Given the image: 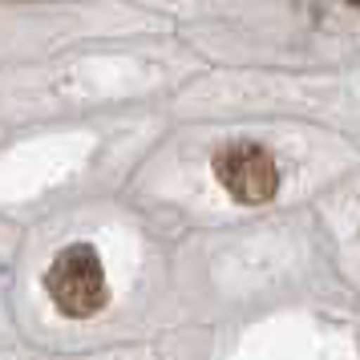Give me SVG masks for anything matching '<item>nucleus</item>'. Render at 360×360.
Masks as SVG:
<instances>
[{
    "instance_id": "obj_1",
    "label": "nucleus",
    "mask_w": 360,
    "mask_h": 360,
    "mask_svg": "<svg viewBox=\"0 0 360 360\" xmlns=\"http://www.w3.org/2000/svg\"><path fill=\"white\" fill-rule=\"evenodd\" d=\"M45 292L57 304V311H65L69 320H89L105 308V271H101V255L94 243H69L65 251H57V259L45 271Z\"/></svg>"
},
{
    "instance_id": "obj_3",
    "label": "nucleus",
    "mask_w": 360,
    "mask_h": 360,
    "mask_svg": "<svg viewBox=\"0 0 360 360\" xmlns=\"http://www.w3.org/2000/svg\"><path fill=\"white\" fill-rule=\"evenodd\" d=\"M348 4H356V8H360V0H348Z\"/></svg>"
},
{
    "instance_id": "obj_2",
    "label": "nucleus",
    "mask_w": 360,
    "mask_h": 360,
    "mask_svg": "<svg viewBox=\"0 0 360 360\" xmlns=\"http://www.w3.org/2000/svg\"><path fill=\"white\" fill-rule=\"evenodd\" d=\"M214 179L223 182V191L243 207H263L279 191L276 158L259 142H227L214 154Z\"/></svg>"
}]
</instances>
